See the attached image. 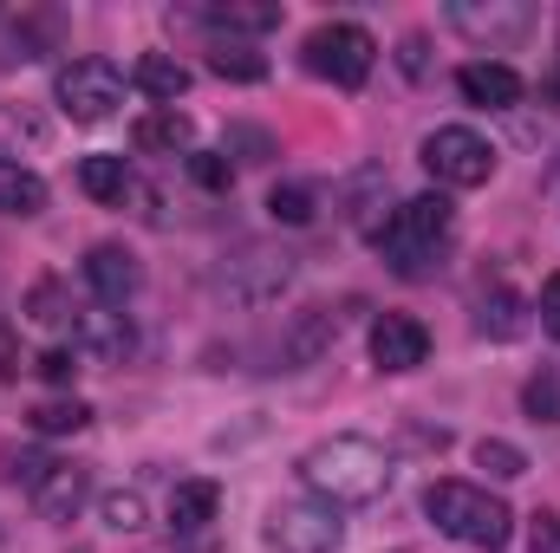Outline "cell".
Listing matches in <instances>:
<instances>
[{
  "label": "cell",
  "mask_w": 560,
  "mask_h": 553,
  "mask_svg": "<svg viewBox=\"0 0 560 553\" xmlns=\"http://www.w3.org/2000/svg\"><path fill=\"white\" fill-rule=\"evenodd\" d=\"M196 20H209L222 33H268V26H280V7H268V0H222V7H202Z\"/></svg>",
  "instance_id": "obj_20"
},
{
  "label": "cell",
  "mask_w": 560,
  "mask_h": 553,
  "mask_svg": "<svg viewBox=\"0 0 560 553\" xmlns=\"http://www.w3.org/2000/svg\"><path fill=\"white\" fill-rule=\"evenodd\" d=\"M52 98H59V111L72 125H105L125 105V72L112 59H72V66H59Z\"/></svg>",
  "instance_id": "obj_5"
},
{
  "label": "cell",
  "mask_w": 560,
  "mask_h": 553,
  "mask_svg": "<svg viewBox=\"0 0 560 553\" xmlns=\"http://www.w3.org/2000/svg\"><path fill=\"white\" fill-rule=\"evenodd\" d=\"M339 332H346V306H306V313L287 326L280 358H287V365H313L326 345H339Z\"/></svg>",
  "instance_id": "obj_14"
},
{
  "label": "cell",
  "mask_w": 560,
  "mask_h": 553,
  "mask_svg": "<svg viewBox=\"0 0 560 553\" xmlns=\"http://www.w3.org/2000/svg\"><path fill=\"white\" fill-rule=\"evenodd\" d=\"M79 189H85L92 202H125V189H131L125 156H85V163H79Z\"/></svg>",
  "instance_id": "obj_21"
},
{
  "label": "cell",
  "mask_w": 560,
  "mask_h": 553,
  "mask_svg": "<svg viewBox=\"0 0 560 553\" xmlns=\"http://www.w3.org/2000/svg\"><path fill=\"white\" fill-rule=\"evenodd\" d=\"M26 423H33L39 436H72V430H85V423H92V411H85L79 398H46V404H33V411H26Z\"/></svg>",
  "instance_id": "obj_22"
},
{
  "label": "cell",
  "mask_w": 560,
  "mask_h": 553,
  "mask_svg": "<svg viewBox=\"0 0 560 553\" xmlns=\"http://www.w3.org/2000/svg\"><path fill=\"white\" fill-rule=\"evenodd\" d=\"M52 469H59V462H52V456H39V449H0V475H7L13 489H26V495H33Z\"/></svg>",
  "instance_id": "obj_26"
},
{
  "label": "cell",
  "mask_w": 560,
  "mask_h": 553,
  "mask_svg": "<svg viewBox=\"0 0 560 553\" xmlns=\"http://www.w3.org/2000/svg\"><path fill=\"white\" fill-rule=\"evenodd\" d=\"M398 59H405V72H411V79H418V72H423V39H418V33L405 39V52H398Z\"/></svg>",
  "instance_id": "obj_35"
},
{
  "label": "cell",
  "mask_w": 560,
  "mask_h": 553,
  "mask_svg": "<svg viewBox=\"0 0 560 553\" xmlns=\"http://www.w3.org/2000/svg\"><path fill=\"white\" fill-rule=\"evenodd\" d=\"M131 143L150 150V156H176V150H189V143H196V125H189V111L156 105V111H143L138 125H131Z\"/></svg>",
  "instance_id": "obj_15"
},
{
  "label": "cell",
  "mask_w": 560,
  "mask_h": 553,
  "mask_svg": "<svg viewBox=\"0 0 560 553\" xmlns=\"http://www.w3.org/2000/svg\"><path fill=\"white\" fill-rule=\"evenodd\" d=\"M423 515L436 521V534H450V541H463V548H482V553H502L509 534H515L509 502H495V495L476 489V482H430V489H423Z\"/></svg>",
  "instance_id": "obj_2"
},
{
  "label": "cell",
  "mask_w": 560,
  "mask_h": 553,
  "mask_svg": "<svg viewBox=\"0 0 560 553\" xmlns=\"http://www.w3.org/2000/svg\"><path fill=\"white\" fill-rule=\"evenodd\" d=\"M456 92L469 105H482V111H509V105H522V72L502 66V59H469L456 72Z\"/></svg>",
  "instance_id": "obj_13"
},
{
  "label": "cell",
  "mask_w": 560,
  "mask_h": 553,
  "mask_svg": "<svg viewBox=\"0 0 560 553\" xmlns=\"http://www.w3.org/2000/svg\"><path fill=\"white\" fill-rule=\"evenodd\" d=\"M450 26H463V33L482 39V46H515V39H528L535 7H522V0H489V7L456 0V7H450Z\"/></svg>",
  "instance_id": "obj_9"
},
{
  "label": "cell",
  "mask_w": 560,
  "mask_h": 553,
  "mask_svg": "<svg viewBox=\"0 0 560 553\" xmlns=\"http://www.w3.org/2000/svg\"><path fill=\"white\" fill-rule=\"evenodd\" d=\"M138 280H143L138 255L118 248V242H98V248L85 255V286L98 293V306H125V299L138 293Z\"/></svg>",
  "instance_id": "obj_12"
},
{
  "label": "cell",
  "mask_w": 560,
  "mask_h": 553,
  "mask_svg": "<svg viewBox=\"0 0 560 553\" xmlns=\"http://www.w3.org/2000/svg\"><path fill=\"white\" fill-rule=\"evenodd\" d=\"M268 541L280 553H332L346 541V521L332 502H280L268 515Z\"/></svg>",
  "instance_id": "obj_7"
},
{
  "label": "cell",
  "mask_w": 560,
  "mask_h": 553,
  "mask_svg": "<svg viewBox=\"0 0 560 553\" xmlns=\"http://www.w3.org/2000/svg\"><path fill=\"white\" fill-rule=\"evenodd\" d=\"M450 222H456V209H450L443 196H411V202H398L392 222L378 228V248H385V261L405 280H423L436 268L443 242H450Z\"/></svg>",
  "instance_id": "obj_3"
},
{
  "label": "cell",
  "mask_w": 560,
  "mask_h": 553,
  "mask_svg": "<svg viewBox=\"0 0 560 553\" xmlns=\"http://www.w3.org/2000/svg\"><path fill=\"white\" fill-rule=\"evenodd\" d=\"M268 215L287 222V228H306V222H313V189H306V183H280L275 196H268Z\"/></svg>",
  "instance_id": "obj_27"
},
{
  "label": "cell",
  "mask_w": 560,
  "mask_h": 553,
  "mask_svg": "<svg viewBox=\"0 0 560 553\" xmlns=\"http://www.w3.org/2000/svg\"><path fill=\"white\" fill-rule=\"evenodd\" d=\"M26 319H33V326H52V332H59V326H72L79 313H72V299H66V286H59V280H39V286L26 293Z\"/></svg>",
  "instance_id": "obj_24"
},
{
  "label": "cell",
  "mask_w": 560,
  "mask_h": 553,
  "mask_svg": "<svg viewBox=\"0 0 560 553\" xmlns=\"http://www.w3.org/2000/svg\"><path fill=\"white\" fill-rule=\"evenodd\" d=\"M98 515H105V528L131 534V528H143V495L138 489H112V495L98 502Z\"/></svg>",
  "instance_id": "obj_29"
},
{
  "label": "cell",
  "mask_w": 560,
  "mask_h": 553,
  "mask_svg": "<svg viewBox=\"0 0 560 553\" xmlns=\"http://www.w3.org/2000/svg\"><path fill=\"white\" fill-rule=\"evenodd\" d=\"M39 209H46V183H39V169L0 156V215H39Z\"/></svg>",
  "instance_id": "obj_19"
},
{
  "label": "cell",
  "mask_w": 560,
  "mask_h": 553,
  "mask_svg": "<svg viewBox=\"0 0 560 553\" xmlns=\"http://www.w3.org/2000/svg\"><path fill=\"white\" fill-rule=\"evenodd\" d=\"M522 404H528L535 423H555V416H560V378H555V372H541V378L522 391Z\"/></svg>",
  "instance_id": "obj_31"
},
{
  "label": "cell",
  "mask_w": 560,
  "mask_h": 553,
  "mask_svg": "<svg viewBox=\"0 0 560 553\" xmlns=\"http://www.w3.org/2000/svg\"><path fill=\"white\" fill-rule=\"evenodd\" d=\"M306 72L313 79H332V85H346V92H359L365 79H372V59H378V39L365 33V26H352V20H326V26H313L306 33Z\"/></svg>",
  "instance_id": "obj_4"
},
{
  "label": "cell",
  "mask_w": 560,
  "mask_h": 553,
  "mask_svg": "<svg viewBox=\"0 0 560 553\" xmlns=\"http://www.w3.org/2000/svg\"><path fill=\"white\" fill-rule=\"evenodd\" d=\"M293 280V255H275V248H242L229 268H222V293L235 306H268L280 299V286Z\"/></svg>",
  "instance_id": "obj_8"
},
{
  "label": "cell",
  "mask_w": 560,
  "mask_h": 553,
  "mask_svg": "<svg viewBox=\"0 0 560 553\" xmlns=\"http://www.w3.org/2000/svg\"><path fill=\"white\" fill-rule=\"evenodd\" d=\"M215 508H222V489H215V482H176V495H170V528H176V534H202V528L215 521Z\"/></svg>",
  "instance_id": "obj_17"
},
{
  "label": "cell",
  "mask_w": 560,
  "mask_h": 553,
  "mask_svg": "<svg viewBox=\"0 0 560 553\" xmlns=\"http://www.w3.org/2000/svg\"><path fill=\"white\" fill-rule=\"evenodd\" d=\"M189 176H196L202 189H229V183H235L229 150H189Z\"/></svg>",
  "instance_id": "obj_30"
},
{
  "label": "cell",
  "mask_w": 560,
  "mask_h": 553,
  "mask_svg": "<svg viewBox=\"0 0 560 553\" xmlns=\"http://www.w3.org/2000/svg\"><path fill=\"white\" fill-rule=\"evenodd\" d=\"M46 385H72V372H79V352H66V345H52V352H39V365H33Z\"/></svg>",
  "instance_id": "obj_32"
},
{
  "label": "cell",
  "mask_w": 560,
  "mask_h": 553,
  "mask_svg": "<svg viewBox=\"0 0 560 553\" xmlns=\"http://www.w3.org/2000/svg\"><path fill=\"white\" fill-rule=\"evenodd\" d=\"M541 326L560 339V274H548V286H541Z\"/></svg>",
  "instance_id": "obj_33"
},
{
  "label": "cell",
  "mask_w": 560,
  "mask_h": 553,
  "mask_svg": "<svg viewBox=\"0 0 560 553\" xmlns=\"http://www.w3.org/2000/svg\"><path fill=\"white\" fill-rule=\"evenodd\" d=\"M476 462H482L489 475H502V482H515V475L528 469V456H522L515 443H502V436H482V443H476Z\"/></svg>",
  "instance_id": "obj_28"
},
{
  "label": "cell",
  "mask_w": 560,
  "mask_h": 553,
  "mask_svg": "<svg viewBox=\"0 0 560 553\" xmlns=\"http://www.w3.org/2000/svg\"><path fill=\"white\" fill-rule=\"evenodd\" d=\"M476 326H482L489 339H515V332H522L528 319H522V299H515L509 286H495V293L482 299V313H476Z\"/></svg>",
  "instance_id": "obj_25"
},
{
  "label": "cell",
  "mask_w": 560,
  "mask_h": 553,
  "mask_svg": "<svg viewBox=\"0 0 560 553\" xmlns=\"http://www.w3.org/2000/svg\"><path fill=\"white\" fill-rule=\"evenodd\" d=\"M300 482L332 508H359V502H378L392 489V456H385V443L346 430V436H326L300 456Z\"/></svg>",
  "instance_id": "obj_1"
},
{
  "label": "cell",
  "mask_w": 560,
  "mask_h": 553,
  "mask_svg": "<svg viewBox=\"0 0 560 553\" xmlns=\"http://www.w3.org/2000/svg\"><path fill=\"white\" fill-rule=\"evenodd\" d=\"M72 352L92 358V365H118V358L131 352V319H125L118 306H92V313H79V319H72Z\"/></svg>",
  "instance_id": "obj_11"
},
{
  "label": "cell",
  "mask_w": 560,
  "mask_h": 553,
  "mask_svg": "<svg viewBox=\"0 0 560 553\" xmlns=\"http://www.w3.org/2000/svg\"><path fill=\"white\" fill-rule=\"evenodd\" d=\"M0 378H7V385L20 378V352H13V332H7V326H0Z\"/></svg>",
  "instance_id": "obj_34"
},
{
  "label": "cell",
  "mask_w": 560,
  "mask_h": 553,
  "mask_svg": "<svg viewBox=\"0 0 560 553\" xmlns=\"http://www.w3.org/2000/svg\"><path fill=\"white\" fill-rule=\"evenodd\" d=\"M209 72H215V79H235V85H255V79H268V59L248 52V46H229V39H222V46L209 52Z\"/></svg>",
  "instance_id": "obj_23"
},
{
  "label": "cell",
  "mask_w": 560,
  "mask_h": 553,
  "mask_svg": "<svg viewBox=\"0 0 560 553\" xmlns=\"http://www.w3.org/2000/svg\"><path fill=\"white\" fill-rule=\"evenodd\" d=\"M423 358H430L423 319H411V313H378V326H372V365L378 372H418Z\"/></svg>",
  "instance_id": "obj_10"
},
{
  "label": "cell",
  "mask_w": 560,
  "mask_h": 553,
  "mask_svg": "<svg viewBox=\"0 0 560 553\" xmlns=\"http://www.w3.org/2000/svg\"><path fill=\"white\" fill-rule=\"evenodd\" d=\"M131 85H138L143 98H156V105H176L189 92V66H176L163 52H143L138 66H131Z\"/></svg>",
  "instance_id": "obj_18"
},
{
  "label": "cell",
  "mask_w": 560,
  "mask_h": 553,
  "mask_svg": "<svg viewBox=\"0 0 560 553\" xmlns=\"http://www.w3.org/2000/svg\"><path fill=\"white\" fill-rule=\"evenodd\" d=\"M423 169L443 183V189H476L495 176V143L469 125H443L423 138Z\"/></svg>",
  "instance_id": "obj_6"
},
{
  "label": "cell",
  "mask_w": 560,
  "mask_h": 553,
  "mask_svg": "<svg viewBox=\"0 0 560 553\" xmlns=\"http://www.w3.org/2000/svg\"><path fill=\"white\" fill-rule=\"evenodd\" d=\"M79 502H85V469H72V462H59V469L33 489V508H39L46 521H72Z\"/></svg>",
  "instance_id": "obj_16"
}]
</instances>
